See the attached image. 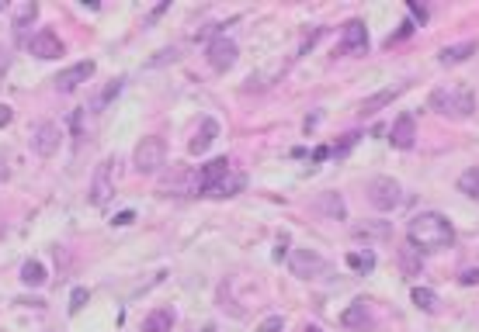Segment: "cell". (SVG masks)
<instances>
[{"label": "cell", "instance_id": "1", "mask_svg": "<svg viewBox=\"0 0 479 332\" xmlns=\"http://www.w3.org/2000/svg\"><path fill=\"white\" fill-rule=\"evenodd\" d=\"M406 239H410V246L421 250V253H441V250H448L455 242V229L445 215H438V211H421V215L406 225Z\"/></svg>", "mask_w": 479, "mask_h": 332}, {"label": "cell", "instance_id": "2", "mask_svg": "<svg viewBox=\"0 0 479 332\" xmlns=\"http://www.w3.org/2000/svg\"><path fill=\"white\" fill-rule=\"evenodd\" d=\"M431 107L445 118H469V114H476V94L465 83H452V87H441L431 94Z\"/></svg>", "mask_w": 479, "mask_h": 332}, {"label": "cell", "instance_id": "3", "mask_svg": "<svg viewBox=\"0 0 479 332\" xmlns=\"http://www.w3.org/2000/svg\"><path fill=\"white\" fill-rule=\"evenodd\" d=\"M133 166L139 177H153L167 166V142L160 135H143L133 153Z\"/></svg>", "mask_w": 479, "mask_h": 332}, {"label": "cell", "instance_id": "4", "mask_svg": "<svg viewBox=\"0 0 479 332\" xmlns=\"http://www.w3.org/2000/svg\"><path fill=\"white\" fill-rule=\"evenodd\" d=\"M365 194H369V205L378 208V211H393V208H403L406 201H410V194L403 191V183H399V180H393V177L369 180Z\"/></svg>", "mask_w": 479, "mask_h": 332}, {"label": "cell", "instance_id": "5", "mask_svg": "<svg viewBox=\"0 0 479 332\" xmlns=\"http://www.w3.org/2000/svg\"><path fill=\"white\" fill-rule=\"evenodd\" d=\"M289 270H292L299 281H323V277L334 274L330 263L319 253H313V250H292L289 253Z\"/></svg>", "mask_w": 479, "mask_h": 332}, {"label": "cell", "instance_id": "6", "mask_svg": "<svg viewBox=\"0 0 479 332\" xmlns=\"http://www.w3.org/2000/svg\"><path fill=\"white\" fill-rule=\"evenodd\" d=\"M115 177H118V156L105 159L94 173V183H91V205L105 208L111 198H115Z\"/></svg>", "mask_w": 479, "mask_h": 332}, {"label": "cell", "instance_id": "7", "mask_svg": "<svg viewBox=\"0 0 479 332\" xmlns=\"http://www.w3.org/2000/svg\"><path fill=\"white\" fill-rule=\"evenodd\" d=\"M28 52L35 59H59V55H66V45H63V38L56 35L53 28H42V31H35L28 38Z\"/></svg>", "mask_w": 479, "mask_h": 332}, {"label": "cell", "instance_id": "8", "mask_svg": "<svg viewBox=\"0 0 479 332\" xmlns=\"http://www.w3.org/2000/svg\"><path fill=\"white\" fill-rule=\"evenodd\" d=\"M365 52H369V28H365V21H351V25H344L337 55H365Z\"/></svg>", "mask_w": 479, "mask_h": 332}, {"label": "cell", "instance_id": "9", "mask_svg": "<svg viewBox=\"0 0 479 332\" xmlns=\"http://www.w3.org/2000/svg\"><path fill=\"white\" fill-rule=\"evenodd\" d=\"M205 55H209V66H212L215 73H226V70L237 63L240 49H237V42H233V38H212Z\"/></svg>", "mask_w": 479, "mask_h": 332}, {"label": "cell", "instance_id": "10", "mask_svg": "<svg viewBox=\"0 0 479 332\" xmlns=\"http://www.w3.org/2000/svg\"><path fill=\"white\" fill-rule=\"evenodd\" d=\"M59 142H63V135H59V128L53 122H42V125H35V132H31V149L42 156V159L59 153Z\"/></svg>", "mask_w": 479, "mask_h": 332}, {"label": "cell", "instance_id": "11", "mask_svg": "<svg viewBox=\"0 0 479 332\" xmlns=\"http://www.w3.org/2000/svg\"><path fill=\"white\" fill-rule=\"evenodd\" d=\"M91 77H94V63H91V59H83V63L70 66V70H63V73L56 77V90H59V94H73L80 83H87Z\"/></svg>", "mask_w": 479, "mask_h": 332}, {"label": "cell", "instance_id": "12", "mask_svg": "<svg viewBox=\"0 0 479 332\" xmlns=\"http://www.w3.org/2000/svg\"><path fill=\"white\" fill-rule=\"evenodd\" d=\"M215 139H219V122H215V118H202L198 132H195V135H191V142H187V153H191V156H205L209 149H212Z\"/></svg>", "mask_w": 479, "mask_h": 332}, {"label": "cell", "instance_id": "13", "mask_svg": "<svg viewBox=\"0 0 479 332\" xmlns=\"http://www.w3.org/2000/svg\"><path fill=\"white\" fill-rule=\"evenodd\" d=\"M341 322H344L351 332H372V305L361 298V301H354L351 308L341 311Z\"/></svg>", "mask_w": 479, "mask_h": 332}, {"label": "cell", "instance_id": "14", "mask_svg": "<svg viewBox=\"0 0 479 332\" xmlns=\"http://www.w3.org/2000/svg\"><path fill=\"white\" fill-rule=\"evenodd\" d=\"M243 187H247V177H243V173H226V177H219L215 183L202 187V194H205V198H233Z\"/></svg>", "mask_w": 479, "mask_h": 332}, {"label": "cell", "instance_id": "15", "mask_svg": "<svg viewBox=\"0 0 479 332\" xmlns=\"http://www.w3.org/2000/svg\"><path fill=\"white\" fill-rule=\"evenodd\" d=\"M413 135H417V125H413L410 114H399L396 122H393V128H389V142L396 149H413V142H417Z\"/></svg>", "mask_w": 479, "mask_h": 332}, {"label": "cell", "instance_id": "16", "mask_svg": "<svg viewBox=\"0 0 479 332\" xmlns=\"http://www.w3.org/2000/svg\"><path fill=\"white\" fill-rule=\"evenodd\" d=\"M351 235L354 239H369V242H386L389 235H393V225L389 222H358V225H351Z\"/></svg>", "mask_w": 479, "mask_h": 332}, {"label": "cell", "instance_id": "17", "mask_svg": "<svg viewBox=\"0 0 479 332\" xmlns=\"http://www.w3.org/2000/svg\"><path fill=\"white\" fill-rule=\"evenodd\" d=\"M479 45L476 42H462V45H448V49L438 52V59H441V66H458V63H465V59H473V52Z\"/></svg>", "mask_w": 479, "mask_h": 332}, {"label": "cell", "instance_id": "18", "mask_svg": "<svg viewBox=\"0 0 479 332\" xmlns=\"http://www.w3.org/2000/svg\"><path fill=\"white\" fill-rule=\"evenodd\" d=\"M399 90H403V83L389 87V90H382V94H372V97H365V101L358 104V114H375V111H382V107L393 101V97H399Z\"/></svg>", "mask_w": 479, "mask_h": 332}, {"label": "cell", "instance_id": "19", "mask_svg": "<svg viewBox=\"0 0 479 332\" xmlns=\"http://www.w3.org/2000/svg\"><path fill=\"white\" fill-rule=\"evenodd\" d=\"M347 267H351L354 274L369 277L375 270V250H351V253H347Z\"/></svg>", "mask_w": 479, "mask_h": 332}, {"label": "cell", "instance_id": "20", "mask_svg": "<svg viewBox=\"0 0 479 332\" xmlns=\"http://www.w3.org/2000/svg\"><path fill=\"white\" fill-rule=\"evenodd\" d=\"M170 329H174V311H170V308L150 311L146 322H143V332H170Z\"/></svg>", "mask_w": 479, "mask_h": 332}, {"label": "cell", "instance_id": "21", "mask_svg": "<svg viewBox=\"0 0 479 332\" xmlns=\"http://www.w3.org/2000/svg\"><path fill=\"white\" fill-rule=\"evenodd\" d=\"M46 263H38V259H28L25 267H21V281L28 284V287H42L46 284Z\"/></svg>", "mask_w": 479, "mask_h": 332}, {"label": "cell", "instance_id": "22", "mask_svg": "<svg viewBox=\"0 0 479 332\" xmlns=\"http://www.w3.org/2000/svg\"><path fill=\"white\" fill-rule=\"evenodd\" d=\"M35 18H38V4H21L18 11H14V35H21L28 25H35Z\"/></svg>", "mask_w": 479, "mask_h": 332}, {"label": "cell", "instance_id": "23", "mask_svg": "<svg viewBox=\"0 0 479 332\" xmlns=\"http://www.w3.org/2000/svg\"><path fill=\"white\" fill-rule=\"evenodd\" d=\"M458 191H462L465 198H473V201H479V166H473V170H465V173L458 177Z\"/></svg>", "mask_w": 479, "mask_h": 332}, {"label": "cell", "instance_id": "24", "mask_svg": "<svg viewBox=\"0 0 479 332\" xmlns=\"http://www.w3.org/2000/svg\"><path fill=\"white\" fill-rule=\"evenodd\" d=\"M226 173H230V159H222V156H219V159H212V163H209V166L202 170V187L215 183V180L226 177Z\"/></svg>", "mask_w": 479, "mask_h": 332}, {"label": "cell", "instance_id": "25", "mask_svg": "<svg viewBox=\"0 0 479 332\" xmlns=\"http://www.w3.org/2000/svg\"><path fill=\"white\" fill-rule=\"evenodd\" d=\"M421 250H413V246H410V250H403V253H399V267H403V274H406V277H417V274H421Z\"/></svg>", "mask_w": 479, "mask_h": 332}, {"label": "cell", "instance_id": "26", "mask_svg": "<svg viewBox=\"0 0 479 332\" xmlns=\"http://www.w3.org/2000/svg\"><path fill=\"white\" fill-rule=\"evenodd\" d=\"M410 301L421 308V311H434V308H438V294H434L431 287H413V291H410Z\"/></svg>", "mask_w": 479, "mask_h": 332}, {"label": "cell", "instance_id": "27", "mask_svg": "<svg viewBox=\"0 0 479 332\" xmlns=\"http://www.w3.org/2000/svg\"><path fill=\"white\" fill-rule=\"evenodd\" d=\"M122 83H125L122 77H118V80H111V83H108V90H105V94H98V101H94V107H105V104L111 101V97H115L118 90H122Z\"/></svg>", "mask_w": 479, "mask_h": 332}, {"label": "cell", "instance_id": "28", "mask_svg": "<svg viewBox=\"0 0 479 332\" xmlns=\"http://www.w3.org/2000/svg\"><path fill=\"white\" fill-rule=\"evenodd\" d=\"M257 332H285V318L282 315H267L264 322L257 326Z\"/></svg>", "mask_w": 479, "mask_h": 332}, {"label": "cell", "instance_id": "29", "mask_svg": "<svg viewBox=\"0 0 479 332\" xmlns=\"http://www.w3.org/2000/svg\"><path fill=\"white\" fill-rule=\"evenodd\" d=\"M87 298H91L87 287H73V294H70V311H80V308L87 305Z\"/></svg>", "mask_w": 479, "mask_h": 332}, {"label": "cell", "instance_id": "30", "mask_svg": "<svg viewBox=\"0 0 479 332\" xmlns=\"http://www.w3.org/2000/svg\"><path fill=\"white\" fill-rule=\"evenodd\" d=\"M458 284H462V287H476V284H479V267H476V270H462V274H458Z\"/></svg>", "mask_w": 479, "mask_h": 332}, {"label": "cell", "instance_id": "31", "mask_svg": "<svg viewBox=\"0 0 479 332\" xmlns=\"http://www.w3.org/2000/svg\"><path fill=\"white\" fill-rule=\"evenodd\" d=\"M170 59H177V52H174V49L160 52L157 59H150V63H146V66H150V70H153V66H163V63H170Z\"/></svg>", "mask_w": 479, "mask_h": 332}, {"label": "cell", "instance_id": "32", "mask_svg": "<svg viewBox=\"0 0 479 332\" xmlns=\"http://www.w3.org/2000/svg\"><path fill=\"white\" fill-rule=\"evenodd\" d=\"M129 222H135V211H122V215H115V218H111V225H118V229H122V225H129Z\"/></svg>", "mask_w": 479, "mask_h": 332}, {"label": "cell", "instance_id": "33", "mask_svg": "<svg viewBox=\"0 0 479 332\" xmlns=\"http://www.w3.org/2000/svg\"><path fill=\"white\" fill-rule=\"evenodd\" d=\"M403 35H406V38L413 35V25H410V21H403V25H399V31H396V35H393V42H399Z\"/></svg>", "mask_w": 479, "mask_h": 332}, {"label": "cell", "instance_id": "34", "mask_svg": "<svg viewBox=\"0 0 479 332\" xmlns=\"http://www.w3.org/2000/svg\"><path fill=\"white\" fill-rule=\"evenodd\" d=\"M354 142H358V135H354V132H351V135H344V139H341V146H337V153H344V149H351Z\"/></svg>", "mask_w": 479, "mask_h": 332}, {"label": "cell", "instance_id": "35", "mask_svg": "<svg viewBox=\"0 0 479 332\" xmlns=\"http://www.w3.org/2000/svg\"><path fill=\"white\" fill-rule=\"evenodd\" d=\"M4 125H11V107L7 104H0V128Z\"/></svg>", "mask_w": 479, "mask_h": 332}, {"label": "cell", "instance_id": "36", "mask_svg": "<svg viewBox=\"0 0 479 332\" xmlns=\"http://www.w3.org/2000/svg\"><path fill=\"white\" fill-rule=\"evenodd\" d=\"M11 177V170H7V156L0 153V180H7Z\"/></svg>", "mask_w": 479, "mask_h": 332}, {"label": "cell", "instance_id": "37", "mask_svg": "<svg viewBox=\"0 0 479 332\" xmlns=\"http://www.w3.org/2000/svg\"><path fill=\"white\" fill-rule=\"evenodd\" d=\"M326 156H330V149H326V146H319L316 153H313V159H319V163H323V159H326Z\"/></svg>", "mask_w": 479, "mask_h": 332}, {"label": "cell", "instance_id": "38", "mask_svg": "<svg viewBox=\"0 0 479 332\" xmlns=\"http://www.w3.org/2000/svg\"><path fill=\"white\" fill-rule=\"evenodd\" d=\"M306 332H323V329L319 326H306Z\"/></svg>", "mask_w": 479, "mask_h": 332}, {"label": "cell", "instance_id": "39", "mask_svg": "<svg viewBox=\"0 0 479 332\" xmlns=\"http://www.w3.org/2000/svg\"><path fill=\"white\" fill-rule=\"evenodd\" d=\"M0 11H4V4H0Z\"/></svg>", "mask_w": 479, "mask_h": 332}]
</instances>
